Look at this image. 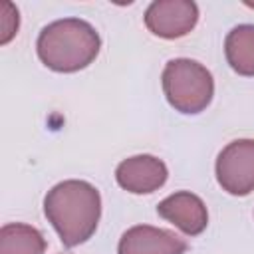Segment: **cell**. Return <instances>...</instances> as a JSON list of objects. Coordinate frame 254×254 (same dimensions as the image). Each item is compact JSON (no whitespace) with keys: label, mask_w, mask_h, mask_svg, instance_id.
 Instances as JSON below:
<instances>
[{"label":"cell","mask_w":254,"mask_h":254,"mask_svg":"<svg viewBox=\"0 0 254 254\" xmlns=\"http://www.w3.org/2000/svg\"><path fill=\"white\" fill-rule=\"evenodd\" d=\"M44 212L64 246L73 248L95 232L101 216V196L91 183L67 179L48 190Z\"/></svg>","instance_id":"obj_1"},{"label":"cell","mask_w":254,"mask_h":254,"mask_svg":"<svg viewBox=\"0 0 254 254\" xmlns=\"http://www.w3.org/2000/svg\"><path fill=\"white\" fill-rule=\"evenodd\" d=\"M101 50V38L95 28L81 18H62L42 28L36 52L40 62L62 73L87 67Z\"/></svg>","instance_id":"obj_2"},{"label":"cell","mask_w":254,"mask_h":254,"mask_svg":"<svg viewBox=\"0 0 254 254\" xmlns=\"http://www.w3.org/2000/svg\"><path fill=\"white\" fill-rule=\"evenodd\" d=\"M161 83L171 107L187 115L204 111L214 95L212 73L189 58L169 60L161 73Z\"/></svg>","instance_id":"obj_3"},{"label":"cell","mask_w":254,"mask_h":254,"mask_svg":"<svg viewBox=\"0 0 254 254\" xmlns=\"http://www.w3.org/2000/svg\"><path fill=\"white\" fill-rule=\"evenodd\" d=\"M216 181L228 194L246 196L254 190V139H234L216 157Z\"/></svg>","instance_id":"obj_4"},{"label":"cell","mask_w":254,"mask_h":254,"mask_svg":"<svg viewBox=\"0 0 254 254\" xmlns=\"http://www.w3.org/2000/svg\"><path fill=\"white\" fill-rule=\"evenodd\" d=\"M143 20L151 34L177 40L196 26L198 6L192 0H155L147 6Z\"/></svg>","instance_id":"obj_5"},{"label":"cell","mask_w":254,"mask_h":254,"mask_svg":"<svg viewBox=\"0 0 254 254\" xmlns=\"http://www.w3.org/2000/svg\"><path fill=\"white\" fill-rule=\"evenodd\" d=\"M167 165L153 155H135L121 161L115 169V179L121 189L133 194H147L167 183Z\"/></svg>","instance_id":"obj_6"},{"label":"cell","mask_w":254,"mask_h":254,"mask_svg":"<svg viewBox=\"0 0 254 254\" xmlns=\"http://www.w3.org/2000/svg\"><path fill=\"white\" fill-rule=\"evenodd\" d=\"M187 242L173 230L137 224L123 232L117 254H185Z\"/></svg>","instance_id":"obj_7"},{"label":"cell","mask_w":254,"mask_h":254,"mask_svg":"<svg viewBox=\"0 0 254 254\" xmlns=\"http://www.w3.org/2000/svg\"><path fill=\"white\" fill-rule=\"evenodd\" d=\"M159 216L175 224L187 236L200 234L208 224V210L200 196L189 190H179L169 194L157 204Z\"/></svg>","instance_id":"obj_8"},{"label":"cell","mask_w":254,"mask_h":254,"mask_svg":"<svg viewBox=\"0 0 254 254\" xmlns=\"http://www.w3.org/2000/svg\"><path fill=\"white\" fill-rule=\"evenodd\" d=\"M224 54L236 73L254 75V24L234 26L224 40Z\"/></svg>","instance_id":"obj_9"},{"label":"cell","mask_w":254,"mask_h":254,"mask_svg":"<svg viewBox=\"0 0 254 254\" xmlns=\"http://www.w3.org/2000/svg\"><path fill=\"white\" fill-rule=\"evenodd\" d=\"M42 232L24 222H10L0 228V254H44Z\"/></svg>","instance_id":"obj_10"},{"label":"cell","mask_w":254,"mask_h":254,"mask_svg":"<svg viewBox=\"0 0 254 254\" xmlns=\"http://www.w3.org/2000/svg\"><path fill=\"white\" fill-rule=\"evenodd\" d=\"M18 22H20L18 10L10 2H4L2 4V22H0L2 24V36H0L2 44H8L14 38V34L18 32Z\"/></svg>","instance_id":"obj_11"}]
</instances>
